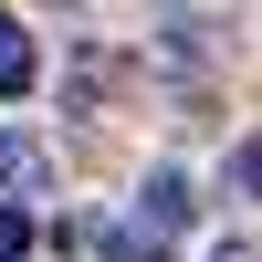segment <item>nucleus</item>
I'll return each instance as SVG.
<instances>
[{
  "instance_id": "obj_2",
  "label": "nucleus",
  "mask_w": 262,
  "mask_h": 262,
  "mask_svg": "<svg viewBox=\"0 0 262 262\" xmlns=\"http://www.w3.org/2000/svg\"><path fill=\"white\" fill-rule=\"evenodd\" d=\"M179 221H189V179H179V168H147V189H137V231H147V242H168Z\"/></svg>"
},
{
  "instance_id": "obj_7",
  "label": "nucleus",
  "mask_w": 262,
  "mask_h": 262,
  "mask_svg": "<svg viewBox=\"0 0 262 262\" xmlns=\"http://www.w3.org/2000/svg\"><path fill=\"white\" fill-rule=\"evenodd\" d=\"M210 262H262V242H252V231H221V252H210Z\"/></svg>"
},
{
  "instance_id": "obj_5",
  "label": "nucleus",
  "mask_w": 262,
  "mask_h": 262,
  "mask_svg": "<svg viewBox=\"0 0 262 262\" xmlns=\"http://www.w3.org/2000/svg\"><path fill=\"white\" fill-rule=\"evenodd\" d=\"M231 189H242V200H262V137L231 147Z\"/></svg>"
},
{
  "instance_id": "obj_3",
  "label": "nucleus",
  "mask_w": 262,
  "mask_h": 262,
  "mask_svg": "<svg viewBox=\"0 0 262 262\" xmlns=\"http://www.w3.org/2000/svg\"><path fill=\"white\" fill-rule=\"evenodd\" d=\"M32 84H42V53H32V32L0 11V95H32Z\"/></svg>"
},
{
  "instance_id": "obj_4",
  "label": "nucleus",
  "mask_w": 262,
  "mask_h": 262,
  "mask_svg": "<svg viewBox=\"0 0 262 262\" xmlns=\"http://www.w3.org/2000/svg\"><path fill=\"white\" fill-rule=\"evenodd\" d=\"M105 262H168V242H147V231L126 221V231H105Z\"/></svg>"
},
{
  "instance_id": "obj_6",
  "label": "nucleus",
  "mask_w": 262,
  "mask_h": 262,
  "mask_svg": "<svg viewBox=\"0 0 262 262\" xmlns=\"http://www.w3.org/2000/svg\"><path fill=\"white\" fill-rule=\"evenodd\" d=\"M32 252V210H0V262H21Z\"/></svg>"
},
{
  "instance_id": "obj_1",
  "label": "nucleus",
  "mask_w": 262,
  "mask_h": 262,
  "mask_svg": "<svg viewBox=\"0 0 262 262\" xmlns=\"http://www.w3.org/2000/svg\"><path fill=\"white\" fill-rule=\"evenodd\" d=\"M0 189H11V200H42V189H53V147L11 126V137H0Z\"/></svg>"
}]
</instances>
